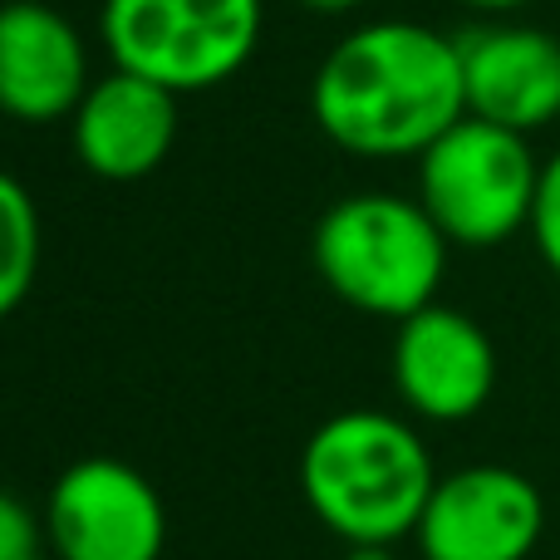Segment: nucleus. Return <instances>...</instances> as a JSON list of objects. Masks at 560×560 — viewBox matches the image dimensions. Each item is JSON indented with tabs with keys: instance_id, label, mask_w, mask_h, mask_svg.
<instances>
[{
	"instance_id": "4468645a",
	"label": "nucleus",
	"mask_w": 560,
	"mask_h": 560,
	"mask_svg": "<svg viewBox=\"0 0 560 560\" xmlns=\"http://www.w3.org/2000/svg\"><path fill=\"white\" fill-rule=\"evenodd\" d=\"M45 541V516H35L20 497L0 492V560H35Z\"/></svg>"
},
{
	"instance_id": "f8f14e48",
	"label": "nucleus",
	"mask_w": 560,
	"mask_h": 560,
	"mask_svg": "<svg viewBox=\"0 0 560 560\" xmlns=\"http://www.w3.org/2000/svg\"><path fill=\"white\" fill-rule=\"evenodd\" d=\"M39 276V207L15 173L0 167V319L20 310Z\"/></svg>"
},
{
	"instance_id": "f3484780",
	"label": "nucleus",
	"mask_w": 560,
	"mask_h": 560,
	"mask_svg": "<svg viewBox=\"0 0 560 560\" xmlns=\"http://www.w3.org/2000/svg\"><path fill=\"white\" fill-rule=\"evenodd\" d=\"M345 560H404V556H394V546H349Z\"/></svg>"
},
{
	"instance_id": "ddd939ff",
	"label": "nucleus",
	"mask_w": 560,
	"mask_h": 560,
	"mask_svg": "<svg viewBox=\"0 0 560 560\" xmlns=\"http://www.w3.org/2000/svg\"><path fill=\"white\" fill-rule=\"evenodd\" d=\"M526 232H532L546 271L560 280V148L541 163V187H536V207H532V226Z\"/></svg>"
},
{
	"instance_id": "7ed1b4c3",
	"label": "nucleus",
	"mask_w": 560,
	"mask_h": 560,
	"mask_svg": "<svg viewBox=\"0 0 560 560\" xmlns=\"http://www.w3.org/2000/svg\"><path fill=\"white\" fill-rule=\"evenodd\" d=\"M447 236L418 197L359 192L315 226V271L359 315L408 319L438 305L447 276Z\"/></svg>"
},
{
	"instance_id": "9d476101",
	"label": "nucleus",
	"mask_w": 560,
	"mask_h": 560,
	"mask_svg": "<svg viewBox=\"0 0 560 560\" xmlns=\"http://www.w3.org/2000/svg\"><path fill=\"white\" fill-rule=\"evenodd\" d=\"M89 49L79 30L45 0L0 5V114L45 128L74 118L89 94Z\"/></svg>"
},
{
	"instance_id": "39448f33",
	"label": "nucleus",
	"mask_w": 560,
	"mask_h": 560,
	"mask_svg": "<svg viewBox=\"0 0 560 560\" xmlns=\"http://www.w3.org/2000/svg\"><path fill=\"white\" fill-rule=\"evenodd\" d=\"M541 163L526 133L497 128L487 118H457L423 158H418V202L453 246L512 242L532 226Z\"/></svg>"
},
{
	"instance_id": "9b49d317",
	"label": "nucleus",
	"mask_w": 560,
	"mask_h": 560,
	"mask_svg": "<svg viewBox=\"0 0 560 560\" xmlns=\"http://www.w3.org/2000/svg\"><path fill=\"white\" fill-rule=\"evenodd\" d=\"M74 153L104 183H138V177L158 173L163 158L177 143V94L163 84L128 74V69H108L104 79L89 84L79 98L74 118Z\"/></svg>"
},
{
	"instance_id": "2eb2a0df",
	"label": "nucleus",
	"mask_w": 560,
	"mask_h": 560,
	"mask_svg": "<svg viewBox=\"0 0 560 560\" xmlns=\"http://www.w3.org/2000/svg\"><path fill=\"white\" fill-rule=\"evenodd\" d=\"M467 10H477V15H487V20H506L512 10H522V5H532V0H463Z\"/></svg>"
},
{
	"instance_id": "0eeeda50",
	"label": "nucleus",
	"mask_w": 560,
	"mask_h": 560,
	"mask_svg": "<svg viewBox=\"0 0 560 560\" xmlns=\"http://www.w3.org/2000/svg\"><path fill=\"white\" fill-rule=\"evenodd\" d=\"M541 532V487L516 467L477 463L438 477L413 541L423 560H526Z\"/></svg>"
},
{
	"instance_id": "f03ea898",
	"label": "nucleus",
	"mask_w": 560,
	"mask_h": 560,
	"mask_svg": "<svg viewBox=\"0 0 560 560\" xmlns=\"http://www.w3.org/2000/svg\"><path fill=\"white\" fill-rule=\"evenodd\" d=\"M438 487L413 423L384 408H345L310 433L300 492L315 522L349 546H394L418 532Z\"/></svg>"
},
{
	"instance_id": "a211bd4d",
	"label": "nucleus",
	"mask_w": 560,
	"mask_h": 560,
	"mask_svg": "<svg viewBox=\"0 0 560 560\" xmlns=\"http://www.w3.org/2000/svg\"><path fill=\"white\" fill-rule=\"evenodd\" d=\"M35 560H55V556H35Z\"/></svg>"
},
{
	"instance_id": "20e7f679",
	"label": "nucleus",
	"mask_w": 560,
	"mask_h": 560,
	"mask_svg": "<svg viewBox=\"0 0 560 560\" xmlns=\"http://www.w3.org/2000/svg\"><path fill=\"white\" fill-rule=\"evenodd\" d=\"M266 0H104L98 35L114 69L183 94L242 74L261 45Z\"/></svg>"
},
{
	"instance_id": "f257e3e1",
	"label": "nucleus",
	"mask_w": 560,
	"mask_h": 560,
	"mask_svg": "<svg viewBox=\"0 0 560 560\" xmlns=\"http://www.w3.org/2000/svg\"><path fill=\"white\" fill-rule=\"evenodd\" d=\"M310 114L354 158H423L467 118L457 35L418 20L349 30L310 79Z\"/></svg>"
},
{
	"instance_id": "423d86ee",
	"label": "nucleus",
	"mask_w": 560,
	"mask_h": 560,
	"mask_svg": "<svg viewBox=\"0 0 560 560\" xmlns=\"http://www.w3.org/2000/svg\"><path fill=\"white\" fill-rule=\"evenodd\" d=\"M39 516L55 560H163L167 546L158 487L118 457H84L65 467Z\"/></svg>"
},
{
	"instance_id": "1a4fd4ad",
	"label": "nucleus",
	"mask_w": 560,
	"mask_h": 560,
	"mask_svg": "<svg viewBox=\"0 0 560 560\" xmlns=\"http://www.w3.org/2000/svg\"><path fill=\"white\" fill-rule=\"evenodd\" d=\"M467 114L532 138L560 118V39L522 20H482L457 35Z\"/></svg>"
},
{
	"instance_id": "dca6fc26",
	"label": "nucleus",
	"mask_w": 560,
	"mask_h": 560,
	"mask_svg": "<svg viewBox=\"0 0 560 560\" xmlns=\"http://www.w3.org/2000/svg\"><path fill=\"white\" fill-rule=\"evenodd\" d=\"M305 10H319V15H345V10L364 5V0H300Z\"/></svg>"
},
{
	"instance_id": "6e6552de",
	"label": "nucleus",
	"mask_w": 560,
	"mask_h": 560,
	"mask_svg": "<svg viewBox=\"0 0 560 560\" xmlns=\"http://www.w3.org/2000/svg\"><path fill=\"white\" fill-rule=\"evenodd\" d=\"M394 388L408 413L428 423H467L482 413L497 388L492 335L453 305H428L398 319Z\"/></svg>"
}]
</instances>
